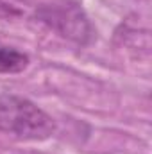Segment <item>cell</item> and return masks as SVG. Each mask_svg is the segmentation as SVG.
<instances>
[{"mask_svg":"<svg viewBox=\"0 0 152 154\" xmlns=\"http://www.w3.org/2000/svg\"><path fill=\"white\" fill-rule=\"evenodd\" d=\"M36 16L39 22L54 29L59 36L75 43H86L93 34L88 16L74 2H54L41 5L36 11Z\"/></svg>","mask_w":152,"mask_h":154,"instance_id":"cell-2","label":"cell"},{"mask_svg":"<svg viewBox=\"0 0 152 154\" xmlns=\"http://www.w3.org/2000/svg\"><path fill=\"white\" fill-rule=\"evenodd\" d=\"M29 65V56L11 48V47H0V74H18L23 72Z\"/></svg>","mask_w":152,"mask_h":154,"instance_id":"cell-3","label":"cell"},{"mask_svg":"<svg viewBox=\"0 0 152 154\" xmlns=\"http://www.w3.org/2000/svg\"><path fill=\"white\" fill-rule=\"evenodd\" d=\"M0 131L16 140L41 142L56 133V122L29 99L0 95Z\"/></svg>","mask_w":152,"mask_h":154,"instance_id":"cell-1","label":"cell"},{"mask_svg":"<svg viewBox=\"0 0 152 154\" xmlns=\"http://www.w3.org/2000/svg\"><path fill=\"white\" fill-rule=\"evenodd\" d=\"M27 11L25 0H0V18H18Z\"/></svg>","mask_w":152,"mask_h":154,"instance_id":"cell-4","label":"cell"}]
</instances>
